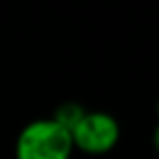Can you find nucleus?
Returning <instances> with one entry per match:
<instances>
[{
	"mask_svg": "<svg viewBox=\"0 0 159 159\" xmlns=\"http://www.w3.org/2000/svg\"><path fill=\"white\" fill-rule=\"evenodd\" d=\"M73 151L70 131L51 117L24 125L16 137L14 159H70Z\"/></svg>",
	"mask_w": 159,
	"mask_h": 159,
	"instance_id": "f257e3e1",
	"label": "nucleus"
},
{
	"mask_svg": "<svg viewBox=\"0 0 159 159\" xmlns=\"http://www.w3.org/2000/svg\"><path fill=\"white\" fill-rule=\"evenodd\" d=\"M75 149L87 155H105L119 143L121 127L111 113L87 111L70 131Z\"/></svg>",
	"mask_w": 159,
	"mask_h": 159,
	"instance_id": "f03ea898",
	"label": "nucleus"
},
{
	"mask_svg": "<svg viewBox=\"0 0 159 159\" xmlns=\"http://www.w3.org/2000/svg\"><path fill=\"white\" fill-rule=\"evenodd\" d=\"M85 113L87 111L81 105H77V103H62V105L54 111L52 119L57 121L58 125H62L66 131H73L75 125L81 121V117L85 115Z\"/></svg>",
	"mask_w": 159,
	"mask_h": 159,
	"instance_id": "7ed1b4c3",
	"label": "nucleus"
},
{
	"mask_svg": "<svg viewBox=\"0 0 159 159\" xmlns=\"http://www.w3.org/2000/svg\"><path fill=\"white\" fill-rule=\"evenodd\" d=\"M153 147H155V151L159 153V123H157L155 131H153Z\"/></svg>",
	"mask_w": 159,
	"mask_h": 159,
	"instance_id": "20e7f679",
	"label": "nucleus"
},
{
	"mask_svg": "<svg viewBox=\"0 0 159 159\" xmlns=\"http://www.w3.org/2000/svg\"><path fill=\"white\" fill-rule=\"evenodd\" d=\"M157 117H159V101H157Z\"/></svg>",
	"mask_w": 159,
	"mask_h": 159,
	"instance_id": "39448f33",
	"label": "nucleus"
}]
</instances>
